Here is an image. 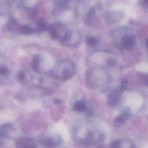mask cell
<instances>
[{
    "label": "cell",
    "mask_w": 148,
    "mask_h": 148,
    "mask_svg": "<svg viewBox=\"0 0 148 148\" xmlns=\"http://www.w3.org/2000/svg\"><path fill=\"white\" fill-rule=\"evenodd\" d=\"M110 82V76L106 69L100 67H90L86 72L85 82L92 89L105 88Z\"/></svg>",
    "instance_id": "6da1fadb"
},
{
    "label": "cell",
    "mask_w": 148,
    "mask_h": 148,
    "mask_svg": "<svg viewBox=\"0 0 148 148\" xmlns=\"http://www.w3.org/2000/svg\"><path fill=\"white\" fill-rule=\"evenodd\" d=\"M76 72L75 63L69 59H62L56 62L50 75L59 81H66L73 76Z\"/></svg>",
    "instance_id": "7a4b0ae2"
},
{
    "label": "cell",
    "mask_w": 148,
    "mask_h": 148,
    "mask_svg": "<svg viewBox=\"0 0 148 148\" xmlns=\"http://www.w3.org/2000/svg\"><path fill=\"white\" fill-rule=\"evenodd\" d=\"M112 39L116 46L121 51L131 50L136 45V38L131 31L125 28L115 29L112 34Z\"/></svg>",
    "instance_id": "3957f363"
},
{
    "label": "cell",
    "mask_w": 148,
    "mask_h": 148,
    "mask_svg": "<svg viewBox=\"0 0 148 148\" xmlns=\"http://www.w3.org/2000/svg\"><path fill=\"white\" fill-rule=\"evenodd\" d=\"M90 67H100L106 69L113 65L114 60L110 53L103 51H97L92 53L88 57Z\"/></svg>",
    "instance_id": "277c9868"
},
{
    "label": "cell",
    "mask_w": 148,
    "mask_h": 148,
    "mask_svg": "<svg viewBox=\"0 0 148 148\" xmlns=\"http://www.w3.org/2000/svg\"><path fill=\"white\" fill-rule=\"evenodd\" d=\"M50 61H52V60L49 59L47 56L36 54L32 58L31 66L35 72L50 74L54 66V65H51Z\"/></svg>",
    "instance_id": "5b68a950"
},
{
    "label": "cell",
    "mask_w": 148,
    "mask_h": 148,
    "mask_svg": "<svg viewBox=\"0 0 148 148\" xmlns=\"http://www.w3.org/2000/svg\"><path fill=\"white\" fill-rule=\"evenodd\" d=\"M81 40V35L77 30L68 29L66 35L60 42L66 47H76L80 45Z\"/></svg>",
    "instance_id": "8992f818"
},
{
    "label": "cell",
    "mask_w": 148,
    "mask_h": 148,
    "mask_svg": "<svg viewBox=\"0 0 148 148\" xmlns=\"http://www.w3.org/2000/svg\"><path fill=\"white\" fill-rule=\"evenodd\" d=\"M68 30V28L61 23H55L49 25L47 31L52 39L61 42L66 35Z\"/></svg>",
    "instance_id": "52a82bcc"
},
{
    "label": "cell",
    "mask_w": 148,
    "mask_h": 148,
    "mask_svg": "<svg viewBox=\"0 0 148 148\" xmlns=\"http://www.w3.org/2000/svg\"><path fill=\"white\" fill-rule=\"evenodd\" d=\"M61 139L59 135H55L52 136H43L40 139V142L44 146L48 147H53L60 144Z\"/></svg>",
    "instance_id": "ba28073f"
},
{
    "label": "cell",
    "mask_w": 148,
    "mask_h": 148,
    "mask_svg": "<svg viewBox=\"0 0 148 148\" xmlns=\"http://www.w3.org/2000/svg\"><path fill=\"white\" fill-rule=\"evenodd\" d=\"M16 148H36L34 139L29 137H21L16 142Z\"/></svg>",
    "instance_id": "9c48e42d"
},
{
    "label": "cell",
    "mask_w": 148,
    "mask_h": 148,
    "mask_svg": "<svg viewBox=\"0 0 148 148\" xmlns=\"http://www.w3.org/2000/svg\"><path fill=\"white\" fill-rule=\"evenodd\" d=\"M121 94V89H116L112 91L108 95V103L109 105L112 107L117 106L120 102Z\"/></svg>",
    "instance_id": "30bf717a"
},
{
    "label": "cell",
    "mask_w": 148,
    "mask_h": 148,
    "mask_svg": "<svg viewBox=\"0 0 148 148\" xmlns=\"http://www.w3.org/2000/svg\"><path fill=\"white\" fill-rule=\"evenodd\" d=\"M17 80L22 83H26L33 79L31 73L27 71H20L16 74Z\"/></svg>",
    "instance_id": "8fae6325"
},
{
    "label": "cell",
    "mask_w": 148,
    "mask_h": 148,
    "mask_svg": "<svg viewBox=\"0 0 148 148\" xmlns=\"http://www.w3.org/2000/svg\"><path fill=\"white\" fill-rule=\"evenodd\" d=\"M22 25H20L16 20L12 18L9 20L8 27L9 30L11 32H13L14 33L17 32L21 34Z\"/></svg>",
    "instance_id": "7c38bea8"
},
{
    "label": "cell",
    "mask_w": 148,
    "mask_h": 148,
    "mask_svg": "<svg viewBox=\"0 0 148 148\" xmlns=\"http://www.w3.org/2000/svg\"><path fill=\"white\" fill-rule=\"evenodd\" d=\"M130 116V113L127 111H125L116 117L114 121L113 124L116 127H120L123 125Z\"/></svg>",
    "instance_id": "4fadbf2b"
},
{
    "label": "cell",
    "mask_w": 148,
    "mask_h": 148,
    "mask_svg": "<svg viewBox=\"0 0 148 148\" xmlns=\"http://www.w3.org/2000/svg\"><path fill=\"white\" fill-rule=\"evenodd\" d=\"M49 25L43 20H38L35 23V26L32 27L34 33H39L45 31H47Z\"/></svg>",
    "instance_id": "5bb4252c"
},
{
    "label": "cell",
    "mask_w": 148,
    "mask_h": 148,
    "mask_svg": "<svg viewBox=\"0 0 148 148\" xmlns=\"http://www.w3.org/2000/svg\"><path fill=\"white\" fill-rule=\"evenodd\" d=\"M73 109L76 112H83L88 110V106L87 103L83 100H78L75 102L73 106Z\"/></svg>",
    "instance_id": "9a60e30c"
},
{
    "label": "cell",
    "mask_w": 148,
    "mask_h": 148,
    "mask_svg": "<svg viewBox=\"0 0 148 148\" xmlns=\"http://www.w3.org/2000/svg\"><path fill=\"white\" fill-rule=\"evenodd\" d=\"M119 15L116 12H110L108 13L106 15V21L108 25H113L116 23L119 20Z\"/></svg>",
    "instance_id": "2e32d148"
},
{
    "label": "cell",
    "mask_w": 148,
    "mask_h": 148,
    "mask_svg": "<svg viewBox=\"0 0 148 148\" xmlns=\"http://www.w3.org/2000/svg\"><path fill=\"white\" fill-rule=\"evenodd\" d=\"M95 11L93 8H91L88 11L87 14L86 15V17H85L86 23L88 25H91L92 22L95 20Z\"/></svg>",
    "instance_id": "e0dca14e"
},
{
    "label": "cell",
    "mask_w": 148,
    "mask_h": 148,
    "mask_svg": "<svg viewBox=\"0 0 148 148\" xmlns=\"http://www.w3.org/2000/svg\"><path fill=\"white\" fill-rule=\"evenodd\" d=\"M13 129L12 125L10 124H5L1 128V138L7 137L9 136L11 131Z\"/></svg>",
    "instance_id": "ac0fdd59"
},
{
    "label": "cell",
    "mask_w": 148,
    "mask_h": 148,
    "mask_svg": "<svg viewBox=\"0 0 148 148\" xmlns=\"http://www.w3.org/2000/svg\"><path fill=\"white\" fill-rule=\"evenodd\" d=\"M85 41L87 45H88L90 47H94L98 43V39L96 37L91 35L87 36L86 38Z\"/></svg>",
    "instance_id": "d6986e66"
},
{
    "label": "cell",
    "mask_w": 148,
    "mask_h": 148,
    "mask_svg": "<svg viewBox=\"0 0 148 148\" xmlns=\"http://www.w3.org/2000/svg\"><path fill=\"white\" fill-rule=\"evenodd\" d=\"M138 79L140 84L144 86H148V75L141 72L138 73Z\"/></svg>",
    "instance_id": "ffe728a7"
},
{
    "label": "cell",
    "mask_w": 148,
    "mask_h": 148,
    "mask_svg": "<svg viewBox=\"0 0 148 148\" xmlns=\"http://www.w3.org/2000/svg\"><path fill=\"white\" fill-rule=\"evenodd\" d=\"M9 74V69L5 66H1L0 68V75L1 77H6Z\"/></svg>",
    "instance_id": "44dd1931"
},
{
    "label": "cell",
    "mask_w": 148,
    "mask_h": 148,
    "mask_svg": "<svg viewBox=\"0 0 148 148\" xmlns=\"http://www.w3.org/2000/svg\"><path fill=\"white\" fill-rule=\"evenodd\" d=\"M121 142L120 140H114L110 144V148H121Z\"/></svg>",
    "instance_id": "7402d4cb"
},
{
    "label": "cell",
    "mask_w": 148,
    "mask_h": 148,
    "mask_svg": "<svg viewBox=\"0 0 148 148\" xmlns=\"http://www.w3.org/2000/svg\"><path fill=\"white\" fill-rule=\"evenodd\" d=\"M139 4L142 8H148V0H140L139 1Z\"/></svg>",
    "instance_id": "603a6c76"
},
{
    "label": "cell",
    "mask_w": 148,
    "mask_h": 148,
    "mask_svg": "<svg viewBox=\"0 0 148 148\" xmlns=\"http://www.w3.org/2000/svg\"><path fill=\"white\" fill-rule=\"evenodd\" d=\"M146 46H147V49H148V39H147V40H146Z\"/></svg>",
    "instance_id": "cb8c5ba5"
}]
</instances>
